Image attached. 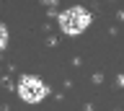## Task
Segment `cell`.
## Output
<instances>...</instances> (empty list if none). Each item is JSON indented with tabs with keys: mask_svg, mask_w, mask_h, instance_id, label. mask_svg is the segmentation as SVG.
Instances as JSON below:
<instances>
[{
	"mask_svg": "<svg viewBox=\"0 0 124 111\" xmlns=\"http://www.w3.org/2000/svg\"><path fill=\"white\" fill-rule=\"evenodd\" d=\"M88 26H91V13H88L85 8L72 5V8L62 10V16H60V29H62L65 34L78 36V34H83Z\"/></svg>",
	"mask_w": 124,
	"mask_h": 111,
	"instance_id": "1",
	"label": "cell"
},
{
	"mask_svg": "<svg viewBox=\"0 0 124 111\" xmlns=\"http://www.w3.org/2000/svg\"><path fill=\"white\" fill-rule=\"evenodd\" d=\"M18 96H21V101H26V103H39L41 98L49 96V88H46V83H41V78H36V75H23V78L18 80Z\"/></svg>",
	"mask_w": 124,
	"mask_h": 111,
	"instance_id": "2",
	"label": "cell"
},
{
	"mask_svg": "<svg viewBox=\"0 0 124 111\" xmlns=\"http://www.w3.org/2000/svg\"><path fill=\"white\" fill-rule=\"evenodd\" d=\"M5 47H8V26L0 23V52H5Z\"/></svg>",
	"mask_w": 124,
	"mask_h": 111,
	"instance_id": "3",
	"label": "cell"
}]
</instances>
